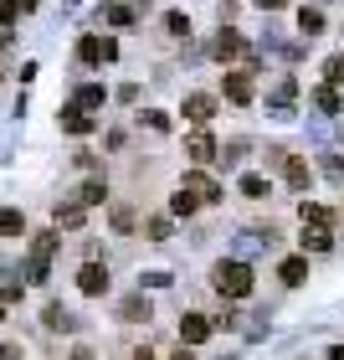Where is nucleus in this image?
Returning <instances> with one entry per match:
<instances>
[{
	"label": "nucleus",
	"instance_id": "nucleus-1",
	"mask_svg": "<svg viewBox=\"0 0 344 360\" xmlns=\"http://www.w3.org/2000/svg\"><path fill=\"white\" fill-rule=\"evenodd\" d=\"M252 283H257V278H252V268L242 263V257H221V263L211 268V288H216L221 299H247Z\"/></svg>",
	"mask_w": 344,
	"mask_h": 360
},
{
	"label": "nucleus",
	"instance_id": "nucleus-2",
	"mask_svg": "<svg viewBox=\"0 0 344 360\" xmlns=\"http://www.w3.org/2000/svg\"><path fill=\"white\" fill-rule=\"evenodd\" d=\"M57 242H62V237H52V232H41V237H37V248H31V263H26L31 283H46V263H52Z\"/></svg>",
	"mask_w": 344,
	"mask_h": 360
},
{
	"label": "nucleus",
	"instance_id": "nucleus-3",
	"mask_svg": "<svg viewBox=\"0 0 344 360\" xmlns=\"http://www.w3.org/2000/svg\"><path fill=\"white\" fill-rule=\"evenodd\" d=\"M113 57H119V41H98V37H83V41H77V62H83V68H98V62H113Z\"/></svg>",
	"mask_w": 344,
	"mask_h": 360
},
{
	"label": "nucleus",
	"instance_id": "nucleus-4",
	"mask_svg": "<svg viewBox=\"0 0 344 360\" xmlns=\"http://www.w3.org/2000/svg\"><path fill=\"white\" fill-rule=\"evenodd\" d=\"M211 330H216V319H206V314H185V319H180V345H206V340H211Z\"/></svg>",
	"mask_w": 344,
	"mask_h": 360
},
{
	"label": "nucleus",
	"instance_id": "nucleus-5",
	"mask_svg": "<svg viewBox=\"0 0 344 360\" xmlns=\"http://www.w3.org/2000/svg\"><path fill=\"white\" fill-rule=\"evenodd\" d=\"M185 191L195 195V201H206V206L226 201V191H221V186H216V180H211V175H201V170H190V175H185Z\"/></svg>",
	"mask_w": 344,
	"mask_h": 360
},
{
	"label": "nucleus",
	"instance_id": "nucleus-6",
	"mask_svg": "<svg viewBox=\"0 0 344 360\" xmlns=\"http://www.w3.org/2000/svg\"><path fill=\"white\" fill-rule=\"evenodd\" d=\"M180 113H185L190 124H211V119H216V98H211V93H185V108H180Z\"/></svg>",
	"mask_w": 344,
	"mask_h": 360
},
{
	"label": "nucleus",
	"instance_id": "nucleus-7",
	"mask_svg": "<svg viewBox=\"0 0 344 360\" xmlns=\"http://www.w3.org/2000/svg\"><path fill=\"white\" fill-rule=\"evenodd\" d=\"M77 288H83L88 299L108 293V268H103V263H83V273H77Z\"/></svg>",
	"mask_w": 344,
	"mask_h": 360
},
{
	"label": "nucleus",
	"instance_id": "nucleus-8",
	"mask_svg": "<svg viewBox=\"0 0 344 360\" xmlns=\"http://www.w3.org/2000/svg\"><path fill=\"white\" fill-rule=\"evenodd\" d=\"M185 155L195 160V165H206V160H216V139H211L206 129H195V134L185 139Z\"/></svg>",
	"mask_w": 344,
	"mask_h": 360
},
{
	"label": "nucleus",
	"instance_id": "nucleus-9",
	"mask_svg": "<svg viewBox=\"0 0 344 360\" xmlns=\"http://www.w3.org/2000/svg\"><path fill=\"white\" fill-rule=\"evenodd\" d=\"M221 93L232 98V103H252V77L247 72H226L221 77Z\"/></svg>",
	"mask_w": 344,
	"mask_h": 360
},
{
	"label": "nucleus",
	"instance_id": "nucleus-10",
	"mask_svg": "<svg viewBox=\"0 0 344 360\" xmlns=\"http://www.w3.org/2000/svg\"><path fill=\"white\" fill-rule=\"evenodd\" d=\"M237 191L247 195V201H267V195H272V180H267V175H257V170H247V175L237 180Z\"/></svg>",
	"mask_w": 344,
	"mask_h": 360
},
{
	"label": "nucleus",
	"instance_id": "nucleus-11",
	"mask_svg": "<svg viewBox=\"0 0 344 360\" xmlns=\"http://www.w3.org/2000/svg\"><path fill=\"white\" fill-rule=\"evenodd\" d=\"M119 319H124V324H144V319H150V299H144V288L128 293V299L119 304Z\"/></svg>",
	"mask_w": 344,
	"mask_h": 360
},
{
	"label": "nucleus",
	"instance_id": "nucleus-12",
	"mask_svg": "<svg viewBox=\"0 0 344 360\" xmlns=\"http://www.w3.org/2000/svg\"><path fill=\"white\" fill-rule=\"evenodd\" d=\"M41 324H46L52 335H67V330H77V319H72L62 304H46V309H41Z\"/></svg>",
	"mask_w": 344,
	"mask_h": 360
},
{
	"label": "nucleus",
	"instance_id": "nucleus-13",
	"mask_svg": "<svg viewBox=\"0 0 344 360\" xmlns=\"http://www.w3.org/2000/svg\"><path fill=\"white\" fill-rule=\"evenodd\" d=\"M277 278H283L288 288L308 283V257H283V263H277Z\"/></svg>",
	"mask_w": 344,
	"mask_h": 360
},
{
	"label": "nucleus",
	"instance_id": "nucleus-14",
	"mask_svg": "<svg viewBox=\"0 0 344 360\" xmlns=\"http://www.w3.org/2000/svg\"><path fill=\"white\" fill-rule=\"evenodd\" d=\"M62 129H67V134H93L98 119H88L83 108H62Z\"/></svg>",
	"mask_w": 344,
	"mask_h": 360
},
{
	"label": "nucleus",
	"instance_id": "nucleus-15",
	"mask_svg": "<svg viewBox=\"0 0 344 360\" xmlns=\"http://www.w3.org/2000/svg\"><path fill=\"white\" fill-rule=\"evenodd\" d=\"M211 52H216L221 62H237L242 57V37H237V31H221V37L211 41Z\"/></svg>",
	"mask_w": 344,
	"mask_h": 360
},
{
	"label": "nucleus",
	"instance_id": "nucleus-16",
	"mask_svg": "<svg viewBox=\"0 0 344 360\" xmlns=\"http://www.w3.org/2000/svg\"><path fill=\"white\" fill-rule=\"evenodd\" d=\"M298 217H303V226H329V221H334V211L324 206V201H303V206H298Z\"/></svg>",
	"mask_w": 344,
	"mask_h": 360
},
{
	"label": "nucleus",
	"instance_id": "nucleus-17",
	"mask_svg": "<svg viewBox=\"0 0 344 360\" xmlns=\"http://www.w3.org/2000/svg\"><path fill=\"white\" fill-rule=\"evenodd\" d=\"M103 103H108V93L98 88V83H88V88L72 93V108H83V113H88V108H103Z\"/></svg>",
	"mask_w": 344,
	"mask_h": 360
},
{
	"label": "nucleus",
	"instance_id": "nucleus-18",
	"mask_svg": "<svg viewBox=\"0 0 344 360\" xmlns=\"http://www.w3.org/2000/svg\"><path fill=\"white\" fill-rule=\"evenodd\" d=\"M303 252H329V226H303Z\"/></svg>",
	"mask_w": 344,
	"mask_h": 360
},
{
	"label": "nucleus",
	"instance_id": "nucleus-19",
	"mask_svg": "<svg viewBox=\"0 0 344 360\" xmlns=\"http://www.w3.org/2000/svg\"><path fill=\"white\" fill-rule=\"evenodd\" d=\"M283 170H288V186H293V191H303V186H314V170H308V160H288V165H283Z\"/></svg>",
	"mask_w": 344,
	"mask_h": 360
},
{
	"label": "nucleus",
	"instance_id": "nucleus-20",
	"mask_svg": "<svg viewBox=\"0 0 344 360\" xmlns=\"http://www.w3.org/2000/svg\"><path fill=\"white\" fill-rule=\"evenodd\" d=\"M77 201H83V206H103V201H108V180H83Z\"/></svg>",
	"mask_w": 344,
	"mask_h": 360
},
{
	"label": "nucleus",
	"instance_id": "nucleus-21",
	"mask_svg": "<svg viewBox=\"0 0 344 360\" xmlns=\"http://www.w3.org/2000/svg\"><path fill=\"white\" fill-rule=\"evenodd\" d=\"M170 211H175V217H195V211H201V201H195V195L180 186V191L170 195Z\"/></svg>",
	"mask_w": 344,
	"mask_h": 360
},
{
	"label": "nucleus",
	"instance_id": "nucleus-22",
	"mask_svg": "<svg viewBox=\"0 0 344 360\" xmlns=\"http://www.w3.org/2000/svg\"><path fill=\"white\" fill-rule=\"evenodd\" d=\"M83 217H88V206H83V201L57 206V226H83Z\"/></svg>",
	"mask_w": 344,
	"mask_h": 360
},
{
	"label": "nucleus",
	"instance_id": "nucleus-23",
	"mask_svg": "<svg viewBox=\"0 0 344 360\" xmlns=\"http://www.w3.org/2000/svg\"><path fill=\"white\" fill-rule=\"evenodd\" d=\"M98 21H108V26H134V11H128V6H103V11H98Z\"/></svg>",
	"mask_w": 344,
	"mask_h": 360
},
{
	"label": "nucleus",
	"instance_id": "nucleus-24",
	"mask_svg": "<svg viewBox=\"0 0 344 360\" xmlns=\"http://www.w3.org/2000/svg\"><path fill=\"white\" fill-rule=\"evenodd\" d=\"M298 31H303V37H319V31H324V15L303 6V11H298Z\"/></svg>",
	"mask_w": 344,
	"mask_h": 360
},
{
	"label": "nucleus",
	"instance_id": "nucleus-25",
	"mask_svg": "<svg viewBox=\"0 0 344 360\" xmlns=\"http://www.w3.org/2000/svg\"><path fill=\"white\" fill-rule=\"evenodd\" d=\"M113 232H119V237L134 232V206H113Z\"/></svg>",
	"mask_w": 344,
	"mask_h": 360
},
{
	"label": "nucleus",
	"instance_id": "nucleus-26",
	"mask_svg": "<svg viewBox=\"0 0 344 360\" xmlns=\"http://www.w3.org/2000/svg\"><path fill=\"white\" fill-rule=\"evenodd\" d=\"M0 232H6V237H21V232H26V217H21V211H0Z\"/></svg>",
	"mask_w": 344,
	"mask_h": 360
},
{
	"label": "nucleus",
	"instance_id": "nucleus-27",
	"mask_svg": "<svg viewBox=\"0 0 344 360\" xmlns=\"http://www.w3.org/2000/svg\"><path fill=\"white\" fill-rule=\"evenodd\" d=\"M165 31H170V37H190V15L170 11V15H165Z\"/></svg>",
	"mask_w": 344,
	"mask_h": 360
},
{
	"label": "nucleus",
	"instance_id": "nucleus-28",
	"mask_svg": "<svg viewBox=\"0 0 344 360\" xmlns=\"http://www.w3.org/2000/svg\"><path fill=\"white\" fill-rule=\"evenodd\" d=\"M144 232H150V242H170V221L165 217H150V221H144Z\"/></svg>",
	"mask_w": 344,
	"mask_h": 360
},
{
	"label": "nucleus",
	"instance_id": "nucleus-29",
	"mask_svg": "<svg viewBox=\"0 0 344 360\" xmlns=\"http://www.w3.org/2000/svg\"><path fill=\"white\" fill-rule=\"evenodd\" d=\"M21 21V0H0V26H15Z\"/></svg>",
	"mask_w": 344,
	"mask_h": 360
},
{
	"label": "nucleus",
	"instance_id": "nucleus-30",
	"mask_svg": "<svg viewBox=\"0 0 344 360\" xmlns=\"http://www.w3.org/2000/svg\"><path fill=\"white\" fill-rule=\"evenodd\" d=\"M314 103H319L324 113H339V93H334V88H319V93H314Z\"/></svg>",
	"mask_w": 344,
	"mask_h": 360
},
{
	"label": "nucleus",
	"instance_id": "nucleus-31",
	"mask_svg": "<svg viewBox=\"0 0 344 360\" xmlns=\"http://www.w3.org/2000/svg\"><path fill=\"white\" fill-rule=\"evenodd\" d=\"M139 124H150L154 134H165V129H170V119H165V113H154V108H150V113H139Z\"/></svg>",
	"mask_w": 344,
	"mask_h": 360
},
{
	"label": "nucleus",
	"instance_id": "nucleus-32",
	"mask_svg": "<svg viewBox=\"0 0 344 360\" xmlns=\"http://www.w3.org/2000/svg\"><path fill=\"white\" fill-rule=\"evenodd\" d=\"M139 288H170V273H159V268H154V273H144V278H139Z\"/></svg>",
	"mask_w": 344,
	"mask_h": 360
},
{
	"label": "nucleus",
	"instance_id": "nucleus-33",
	"mask_svg": "<svg viewBox=\"0 0 344 360\" xmlns=\"http://www.w3.org/2000/svg\"><path fill=\"white\" fill-rule=\"evenodd\" d=\"M324 77H329V83H344V57H329V62H324Z\"/></svg>",
	"mask_w": 344,
	"mask_h": 360
},
{
	"label": "nucleus",
	"instance_id": "nucleus-34",
	"mask_svg": "<svg viewBox=\"0 0 344 360\" xmlns=\"http://www.w3.org/2000/svg\"><path fill=\"white\" fill-rule=\"evenodd\" d=\"M0 299H6V304H15V299H21V283H11V278H0Z\"/></svg>",
	"mask_w": 344,
	"mask_h": 360
},
{
	"label": "nucleus",
	"instance_id": "nucleus-35",
	"mask_svg": "<svg viewBox=\"0 0 344 360\" xmlns=\"http://www.w3.org/2000/svg\"><path fill=\"white\" fill-rule=\"evenodd\" d=\"M0 360H26V355H21V345H11V340H6V345H0Z\"/></svg>",
	"mask_w": 344,
	"mask_h": 360
},
{
	"label": "nucleus",
	"instance_id": "nucleus-36",
	"mask_svg": "<svg viewBox=\"0 0 344 360\" xmlns=\"http://www.w3.org/2000/svg\"><path fill=\"white\" fill-rule=\"evenodd\" d=\"M72 360H98V355H93V345H72Z\"/></svg>",
	"mask_w": 344,
	"mask_h": 360
},
{
	"label": "nucleus",
	"instance_id": "nucleus-37",
	"mask_svg": "<svg viewBox=\"0 0 344 360\" xmlns=\"http://www.w3.org/2000/svg\"><path fill=\"white\" fill-rule=\"evenodd\" d=\"M170 360H195V350H190V345H180V350H175Z\"/></svg>",
	"mask_w": 344,
	"mask_h": 360
},
{
	"label": "nucleus",
	"instance_id": "nucleus-38",
	"mask_svg": "<svg viewBox=\"0 0 344 360\" xmlns=\"http://www.w3.org/2000/svg\"><path fill=\"white\" fill-rule=\"evenodd\" d=\"M257 6H262V11H277V6H288V0H257Z\"/></svg>",
	"mask_w": 344,
	"mask_h": 360
},
{
	"label": "nucleus",
	"instance_id": "nucleus-39",
	"mask_svg": "<svg viewBox=\"0 0 344 360\" xmlns=\"http://www.w3.org/2000/svg\"><path fill=\"white\" fill-rule=\"evenodd\" d=\"M329 360H344V345H334V350H329Z\"/></svg>",
	"mask_w": 344,
	"mask_h": 360
},
{
	"label": "nucleus",
	"instance_id": "nucleus-40",
	"mask_svg": "<svg viewBox=\"0 0 344 360\" xmlns=\"http://www.w3.org/2000/svg\"><path fill=\"white\" fill-rule=\"evenodd\" d=\"M134 360H159V355H150V350H139V355H134Z\"/></svg>",
	"mask_w": 344,
	"mask_h": 360
},
{
	"label": "nucleus",
	"instance_id": "nucleus-41",
	"mask_svg": "<svg viewBox=\"0 0 344 360\" xmlns=\"http://www.w3.org/2000/svg\"><path fill=\"white\" fill-rule=\"evenodd\" d=\"M0 319H6V299H0Z\"/></svg>",
	"mask_w": 344,
	"mask_h": 360
}]
</instances>
